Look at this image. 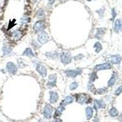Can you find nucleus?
<instances>
[{
  "mask_svg": "<svg viewBox=\"0 0 122 122\" xmlns=\"http://www.w3.org/2000/svg\"><path fill=\"white\" fill-rule=\"evenodd\" d=\"M97 78V74L95 73H92L90 75V82H93V81L96 80V79Z\"/></svg>",
  "mask_w": 122,
  "mask_h": 122,
  "instance_id": "29",
  "label": "nucleus"
},
{
  "mask_svg": "<svg viewBox=\"0 0 122 122\" xmlns=\"http://www.w3.org/2000/svg\"><path fill=\"white\" fill-rule=\"evenodd\" d=\"M22 36V34L20 30H14L12 32V38L15 40H18Z\"/></svg>",
  "mask_w": 122,
  "mask_h": 122,
  "instance_id": "15",
  "label": "nucleus"
},
{
  "mask_svg": "<svg viewBox=\"0 0 122 122\" xmlns=\"http://www.w3.org/2000/svg\"><path fill=\"white\" fill-rule=\"evenodd\" d=\"M45 28V25L42 21H37L34 25V30L36 32H42Z\"/></svg>",
  "mask_w": 122,
  "mask_h": 122,
  "instance_id": "7",
  "label": "nucleus"
},
{
  "mask_svg": "<svg viewBox=\"0 0 122 122\" xmlns=\"http://www.w3.org/2000/svg\"><path fill=\"white\" fill-rule=\"evenodd\" d=\"M64 110H65V107H64V106L61 104V106H59V107L57 109L56 111L55 115H57V116H59V115H61L62 114V112Z\"/></svg>",
  "mask_w": 122,
  "mask_h": 122,
  "instance_id": "20",
  "label": "nucleus"
},
{
  "mask_svg": "<svg viewBox=\"0 0 122 122\" xmlns=\"http://www.w3.org/2000/svg\"><path fill=\"white\" fill-rule=\"evenodd\" d=\"M78 87V84L76 82H73L71 84L70 86V89L71 90H74L75 89H76V88Z\"/></svg>",
  "mask_w": 122,
  "mask_h": 122,
  "instance_id": "27",
  "label": "nucleus"
},
{
  "mask_svg": "<svg viewBox=\"0 0 122 122\" xmlns=\"http://www.w3.org/2000/svg\"><path fill=\"white\" fill-rule=\"evenodd\" d=\"M36 15L38 18H41V17L44 16V12H43V10L42 9L38 10L37 12Z\"/></svg>",
  "mask_w": 122,
  "mask_h": 122,
  "instance_id": "28",
  "label": "nucleus"
},
{
  "mask_svg": "<svg viewBox=\"0 0 122 122\" xmlns=\"http://www.w3.org/2000/svg\"><path fill=\"white\" fill-rule=\"evenodd\" d=\"M112 20H114L115 16H116V12H115L114 9H113L112 10Z\"/></svg>",
  "mask_w": 122,
  "mask_h": 122,
  "instance_id": "33",
  "label": "nucleus"
},
{
  "mask_svg": "<svg viewBox=\"0 0 122 122\" xmlns=\"http://www.w3.org/2000/svg\"><path fill=\"white\" fill-rule=\"evenodd\" d=\"M95 106L97 107V108H104L105 107L106 104L104 103V102L102 100H96L95 101Z\"/></svg>",
  "mask_w": 122,
  "mask_h": 122,
  "instance_id": "18",
  "label": "nucleus"
},
{
  "mask_svg": "<svg viewBox=\"0 0 122 122\" xmlns=\"http://www.w3.org/2000/svg\"><path fill=\"white\" fill-rule=\"evenodd\" d=\"M86 117L87 119L90 120V118L92 117L93 114V108L90 106H88L87 108L86 109Z\"/></svg>",
  "mask_w": 122,
  "mask_h": 122,
  "instance_id": "14",
  "label": "nucleus"
},
{
  "mask_svg": "<svg viewBox=\"0 0 122 122\" xmlns=\"http://www.w3.org/2000/svg\"><path fill=\"white\" fill-rule=\"evenodd\" d=\"M120 28V20H117L115 22V26H114V31L115 32H118Z\"/></svg>",
  "mask_w": 122,
  "mask_h": 122,
  "instance_id": "24",
  "label": "nucleus"
},
{
  "mask_svg": "<svg viewBox=\"0 0 122 122\" xmlns=\"http://www.w3.org/2000/svg\"><path fill=\"white\" fill-rule=\"evenodd\" d=\"M6 68L8 72L11 75H15L17 72V67L14 63L9 62L6 65Z\"/></svg>",
  "mask_w": 122,
  "mask_h": 122,
  "instance_id": "6",
  "label": "nucleus"
},
{
  "mask_svg": "<svg viewBox=\"0 0 122 122\" xmlns=\"http://www.w3.org/2000/svg\"><path fill=\"white\" fill-rule=\"evenodd\" d=\"M87 1H92V0H87Z\"/></svg>",
  "mask_w": 122,
  "mask_h": 122,
  "instance_id": "38",
  "label": "nucleus"
},
{
  "mask_svg": "<svg viewBox=\"0 0 122 122\" xmlns=\"http://www.w3.org/2000/svg\"><path fill=\"white\" fill-rule=\"evenodd\" d=\"M105 33V29L104 28H100L97 30V32L95 35V37H97V39H101V38L103 37V35Z\"/></svg>",
  "mask_w": 122,
  "mask_h": 122,
  "instance_id": "17",
  "label": "nucleus"
},
{
  "mask_svg": "<svg viewBox=\"0 0 122 122\" xmlns=\"http://www.w3.org/2000/svg\"><path fill=\"white\" fill-rule=\"evenodd\" d=\"M87 95L85 94H79L77 95V97H76V101L77 102L80 104H84V103H87Z\"/></svg>",
  "mask_w": 122,
  "mask_h": 122,
  "instance_id": "10",
  "label": "nucleus"
},
{
  "mask_svg": "<svg viewBox=\"0 0 122 122\" xmlns=\"http://www.w3.org/2000/svg\"></svg>",
  "mask_w": 122,
  "mask_h": 122,
  "instance_id": "39",
  "label": "nucleus"
},
{
  "mask_svg": "<svg viewBox=\"0 0 122 122\" xmlns=\"http://www.w3.org/2000/svg\"><path fill=\"white\" fill-rule=\"evenodd\" d=\"M53 122H62V120L61 119H55Z\"/></svg>",
  "mask_w": 122,
  "mask_h": 122,
  "instance_id": "35",
  "label": "nucleus"
},
{
  "mask_svg": "<svg viewBox=\"0 0 122 122\" xmlns=\"http://www.w3.org/2000/svg\"><path fill=\"white\" fill-rule=\"evenodd\" d=\"M94 48H95V52L98 53L102 50V45L100 42H96L94 45Z\"/></svg>",
  "mask_w": 122,
  "mask_h": 122,
  "instance_id": "25",
  "label": "nucleus"
},
{
  "mask_svg": "<svg viewBox=\"0 0 122 122\" xmlns=\"http://www.w3.org/2000/svg\"><path fill=\"white\" fill-rule=\"evenodd\" d=\"M23 56H26L28 57H34L35 56L34 54L30 48H28L25 50V51L23 53Z\"/></svg>",
  "mask_w": 122,
  "mask_h": 122,
  "instance_id": "16",
  "label": "nucleus"
},
{
  "mask_svg": "<svg viewBox=\"0 0 122 122\" xmlns=\"http://www.w3.org/2000/svg\"><path fill=\"white\" fill-rule=\"evenodd\" d=\"M117 73H114V74L112 75V77L111 78V79H109L108 82V86H113L114 84H115V82H116V80H117Z\"/></svg>",
  "mask_w": 122,
  "mask_h": 122,
  "instance_id": "19",
  "label": "nucleus"
},
{
  "mask_svg": "<svg viewBox=\"0 0 122 122\" xmlns=\"http://www.w3.org/2000/svg\"><path fill=\"white\" fill-rule=\"evenodd\" d=\"M109 114L111 117H116L118 115V111L115 107H112L109 111Z\"/></svg>",
  "mask_w": 122,
  "mask_h": 122,
  "instance_id": "22",
  "label": "nucleus"
},
{
  "mask_svg": "<svg viewBox=\"0 0 122 122\" xmlns=\"http://www.w3.org/2000/svg\"><path fill=\"white\" fill-rule=\"evenodd\" d=\"M46 57L48 58H50V59H55L57 57V56H58V54L57 53H46Z\"/></svg>",
  "mask_w": 122,
  "mask_h": 122,
  "instance_id": "23",
  "label": "nucleus"
},
{
  "mask_svg": "<svg viewBox=\"0 0 122 122\" xmlns=\"http://www.w3.org/2000/svg\"><path fill=\"white\" fill-rule=\"evenodd\" d=\"M57 76L56 75H51L49 76L48 82L47 83V86L50 88H52L55 87L56 85V81H57Z\"/></svg>",
  "mask_w": 122,
  "mask_h": 122,
  "instance_id": "8",
  "label": "nucleus"
},
{
  "mask_svg": "<svg viewBox=\"0 0 122 122\" xmlns=\"http://www.w3.org/2000/svg\"><path fill=\"white\" fill-rule=\"evenodd\" d=\"M61 62L64 64H68L71 62L72 57L70 55V54L67 52L62 53L61 55Z\"/></svg>",
  "mask_w": 122,
  "mask_h": 122,
  "instance_id": "3",
  "label": "nucleus"
},
{
  "mask_svg": "<svg viewBox=\"0 0 122 122\" xmlns=\"http://www.w3.org/2000/svg\"><path fill=\"white\" fill-rule=\"evenodd\" d=\"M120 30L122 31V20H120Z\"/></svg>",
  "mask_w": 122,
  "mask_h": 122,
  "instance_id": "36",
  "label": "nucleus"
},
{
  "mask_svg": "<svg viewBox=\"0 0 122 122\" xmlns=\"http://www.w3.org/2000/svg\"><path fill=\"white\" fill-rule=\"evenodd\" d=\"M122 92V85L121 86H120L118 89H117L115 92V93L116 95H119Z\"/></svg>",
  "mask_w": 122,
  "mask_h": 122,
  "instance_id": "30",
  "label": "nucleus"
},
{
  "mask_svg": "<svg viewBox=\"0 0 122 122\" xmlns=\"http://www.w3.org/2000/svg\"><path fill=\"white\" fill-rule=\"evenodd\" d=\"M99 122L98 118H96V119H95V120L93 121V122Z\"/></svg>",
  "mask_w": 122,
  "mask_h": 122,
  "instance_id": "37",
  "label": "nucleus"
},
{
  "mask_svg": "<svg viewBox=\"0 0 122 122\" xmlns=\"http://www.w3.org/2000/svg\"><path fill=\"white\" fill-rule=\"evenodd\" d=\"M82 71L81 69L70 70L65 71V74L70 78H76V76L82 73Z\"/></svg>",
  "mask_w": 122,
  "mask_h": 122,
  "instance_id": "2",
  "label": "nucleus"
},
{
  "mask_svg": "<svg viewBox=\"0 0 122 122\" xmlns=\"http://www.w3.org/2000/svg\"><path fill=\"white\" fill-rule=\"evenodd\" d=\"M49 39H50V37H49L47 32H46L45 31H43V30L39 35L38 42L41 43V44H45L47 42H48Z\"/></svg>",
  "mask_w": 122,
  "mask_h": 122,
  "instance_id": "1",
  "label": "nucleus"
},
{
  "mask_svg": "<svg viewBox=\"0 0 122 122\" xmlns=\"http://www.w3.org/2000/svg\"><path fill=\"white\" fill-rule=\"evenodd\" d=\"M106 61L114 64H119L122 61V57L119 55L110 56L107 57Z\"/></svg>",
  "mask_w": 122,
  "mask_h": 122,
  "instance_id": "5",
  "label": "nucleus"
},
{
  "mask_svg": "<svg viewBox=\"0 0 122 122\" xmlns=\"http://www.w3.org/2000/svg\"><path fill=\"white\" fill-rule=\"evenodd\" d=\"M54 1H55V0H48L49 4H51V5L53 4V3H54Z\"/></svg>",
  "mask_w": 122,
  "mask_h": 122,
  "instance_id": "34",
  "label": "nucleus"
},
{
  "mask_svg": "<svg viewBox=\"0 0 122 122\" xmlns=\"http://www.w3.org/2000/svg\"><path fill=\"white\" fill-rule=\"evenodd\" d=\"M111 68V64L109 63H104V64H101L97 65L95 67V70L97 71L103 70H108Z\"/></svg>",
  "mask_w": 122,
  "mask_h": 122,
  "instance_id": "11",
  "label": "nucleus"
},
{
  "mask_svg": "<svg viewBox=\"0 0 122 122\" xmlns=\"http://www.w3.org/2000/svg\"><path fill=\"white\" fill-rule=\"evenodd\" d=\"M36 70L40 75L43 77H46L47 75V70L43 65L42 64H37L36 67Z\"/></svg>",
  "mask_w": 122,
  "mask_h": 122,
  "instance_id": "9",
  "label": "nucleus"
},
{
  "mask_svg": "<svg viewBox=\"0 0 122 122\" xmlns=\"http://www.w3.org/2000/svg\"><path fill=\"white\" fill-rule=\"evenodd\" d=\"M50 102L51 103H56L57 101L59 99L58 93L57 92L54 91H50Z\"/></svg>",
  "mask_w": 122,
  "mask_h": 122,
  "instance_id": "12",
  "label": "nucleus"
},
{
  "mask_svg": "<svg viewBox=\"0 0 122 122\" xmlns=\"http://www.w3.org/2000/svg\"><path fill=\"white\" fill-rule=\"evenodd\" d=\"M73 100L74 99L73 98V97H71V96H67V97L65 98L63 100V101L62 102L61 104L65 106H67L68 105V104L72 103L73 102Z\"/></svg>",
  "mask_w": 122,
  "mask_h": 122,
  "instance_id": "13",
  "label": "nucleus"
},
{
  "mask_svg": "<svg viewBox=\"0 0 122 122\" xmlns=\"http://www.w3.org/2000/svg\"><path fill=\"white\" fill-rule=\"evenodd\" d=\"M84 57V56L82 54H79V55L76 56V57H75V61H78V60H80Z\"/></svg>",
  "mask_w": 122,
  "mask_h": 122,
  "instance_id": "31",
  "label": "nucleus"
},
{
  "mask_svg": "<svg viewBox=\"0 0 122 122\" xmlns=\"http://www.w3.org/2000/svg\"><path fill=\"white\" fill-rule=\"evenodd\" d=\"M3 55L6 56L7 54H9L11 53L12 49L10 47L7 46H4L3 48Z\"/></svg>",
  "mask_w": 122,
  "mask_h": 122,
  "instance_id": "21",
  "label": "nucleus"
},
{
  "mask_svg": "<svg viewBox=\"0 0 122 122\" xmlns=\"http://www.w3.org/2000/svg\"><path fill=\"white\" fill-rule=\"evenodd\" d=\"M106 90H107L106 88L104 87V88H102V89H98L97 91L99 93H104V92H106Z\"/></svg>",
  "mask_w": 122,
  "mask_h": 122,
  "instance_id": "32",
  "label": "nucleus"
},
{
  "mask_svg": "<svg viewBox=\"0 0 122 122\" xmlns=\"http://www.w3.org/2000/svg\"><path fill=\"white\" fill-rule=\"evenodd\" d=\"M17 62H18V65L20 68H24L26 66V65L25 64V62L21 59H19L17 61Z\"/></svg>",
  "mask_w": 122,
  "mask_h": 122,
  "instance_id": "26",
  "label": "nucleus"
},
{
  "mask_svg": "<svg viewBox=\"0 0 122 122\" xmlns=\"http://www.w3.org/2000/svg\"><path fill=\"white\" fill-rule=\"evenodd\" d=\"M53 112V107L50 104H46L43 110V115L46 118H50L52 116Z\"/></svg>",
  "mask_w": 122,
  "mask_h": 122,
  "instance_id": "4",
  "label": "nucleus"
}]
</instances>
